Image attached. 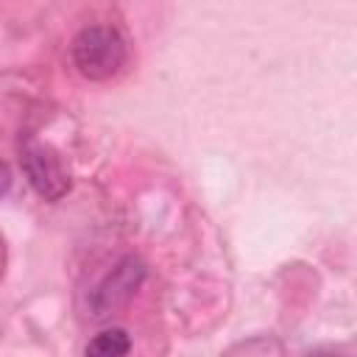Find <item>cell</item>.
<instances>
[{"label":"cell","instance_id":"obj_1","mask_svg":"<svg viewBox=\"0 0 357 357\" xmlns=\"http://www.w3.org/2000/svg\"><path fill=\"white\" fill-rule=\"evenodd\" d=\"M73 61L89 81H106L126 64V42L114 28L92 25L73 39Z\"/></svg>","mask_w":357,"mask_h":357},{"label":"cell","instance_id":"obj_2","mask_svg":"<svg viewBox=\"0 0 357 357\" xmlns=\"http://www.w3.org/2000/svg\"><path fill=\"white\" fill-rule=\"evenodd\" d=\"M20 165L31 181V187L47 198L56 201L70 190V170L59 159V153L50 145H42L36 139H28L20 145Z\"/></svg>","mask_w":357,"mask_h":357},{"label":"cell","instance_id":"obj_3","mask_svg":"<svg viewBox=\"0 0 357 357\" xmlns=\"http://www.w3.org/2000/svg\"><path fill=\"white\" fill-rule=\"evenodd\" d=\"M142 279H145V265L139 259H134V257L120 259L112 268V273L92 293V312L98 318H103V315H112L114 310L126 307L131 301V296L139 290Z\"/></svg>","mask_w":357,"mask_h":357},{"label":"cell","instance_id":"obj_4","mask_svg":"<svg viewBox=\"0 0 357 357\" xmlns=\"http://www.w3.org/2000/svg\"><path fill=\"white\" fill-rule=\"evenodd\" d=\"M131 349V340L123 329H103L100 335H95V340H89L86 346V354H95V357H117V354H126Z\"/></svg>","mask_w":357,"mask_h":357},{"label":"cell","instance_id":"obj_5","mask_svg":"<svg viewBox=\"0 0 357 357\" xmlns=\"http://www.w3.org/2000/svg\"><path fill=\"white\" fill-rule=\"evenodd\" d=\"M8 184H11V176H8V167L0 162V195L8 190Z\"/></svg>","mask_w":357,"mask_h":357}]
</instances>
